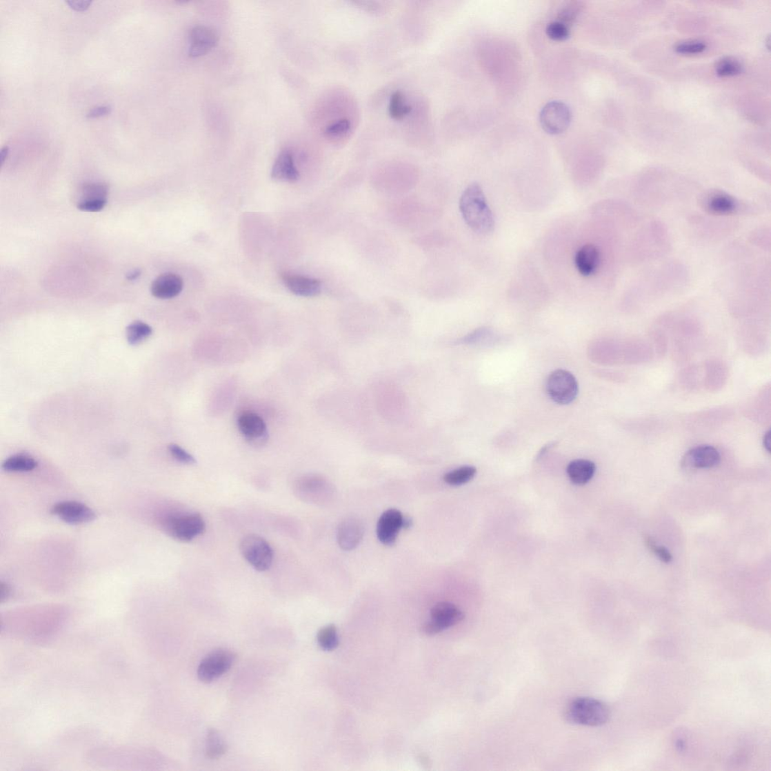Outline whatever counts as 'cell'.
I'll return each instance as SVG.
<instances>
[{
	"instance_id": "31",
	"label": "cell",
	"mask_w": 771,
	"mask_h": 771,
	"mask_svg": "<svg viewBox=\"0 0 771 771\" xmlns=\"http://www.w3.org/2000/svg\"><path fill=\"white\" fill-rule=\"evenodd\" d=\"M81 193L80 201L108 199L109 187L102 183H86L81 187Z\"/></svg>"
},
{
	"instance_id": "3",
	"label": "cell",
	"mask_w": 771,
	"mask_h": 771,
	"mask_svg": "<svg viewBox=\"0 0 771 771\" xmlns=\"http://www.w3.org/2000/svg\"><path fill=\"white\" fill-rule=\"evenodd\" d=\"M152 754V752L142 748L110 746L92 752L89 759L103 767L142 769V766L150 765L149 761Z\"/></svg>"
},
{
	"instance_id": "6",
	"label": "cell",
	"mask_w": 771,
	"mask_h": 771,
	"mask_svg": "<svg viewBox=\"0 0 771 771\" xmlns=\"http://www.w3.org/2000/svg\"><path fill=\"white\" fill-rule=\"evenodd\" d=\"M546 390L555 403L565 405L575 401L579 388L575 376L563 369H557L548 376Z\"/></svg>"
},
{
	"instance_id": "40",
	"label": "cell",
	"mask_w": 771,
	"mask_h": 771,
	"mask_svg": "<svg viewBox=\"0 0 771 771\" xmlns=\"http://www.w3.org/2000/svg\"><path fill=\"white\" fill-rule=\"evenodd\" d=\"M72 10L77 12H85L92 4L91 0H68L66 1Z\"/></svg>"
},
{
	"instance_id": "32",
	"label": "cell",
	"mask_w": 771,
	"mask_h": 771,
	"mask_svg": "<svg viewBox=\"0 0 771 771\" xmlns=\"http://www.w3.org/2000/svg\"><path fill=\"white\" fill-rule=\"evenodd\" d=\"M716 72L720 77H730L737 75L741 72L742 66L739 61L732 57L719 61L716 64Z\"/></svg>"
},
{
	"instance_id": "17",
	"label": "cell",
	"mask_w": 771,
	"mask_h": 771,
	"mask_svg": "<svg viewBox=\"0 0 771 771\" xmlns=\"http://www.w3.org/2000/svg\"><path fill=\"white\" fill-rule=\"evenodd\" d=\"M721 461L719 450L710 445H701L692 448L686 454L684 463L694 469H710Z\"/></svg>"
},
{
	"instance_id": "14",
	"label": "cell",
	"mask_w": 771,
	"mask_h": 771,
	"mask_svg": "<svg viewBox=\"0 0 771 771\" xmlns=\"http://www.w3.org/2000/svg\"><path fill=\"white\" fill-rule=\"evenodd\" d=\"M52 513L69 524H81L92 521L96 514L88 506L75 501L57 503L52 508Z\"/></svg>"
},
{
	"instance_id": "18",
	"label": "cell",
	"mask_w": 771,
	"mask_h": 771,
	"mask_svg": "<svg viewBox=\"0 0 771 771\" xmlns=\"http://www.w3.org/2000/svg\"><path fill=\"white\" fill-rule=\"evenodd\" d=\"M183 280L174 273L159 276L151 286V292L155 298L170 299L177 297L183 290Z\"/></svg>"
},
{
	"instance_id": "22",
	"label": "cell",
	"mask_w": 771,
	"mask_h": 771,
	"mask_svg": "<svg viewBox=\"0 0 771 771\" xmlns=\"http://www.w3.org/2000/svg\"><path fill=\"white\" fill-rule=\"evenodd\" d=\"M272 177L278 181L287 183L297 182L299 179V171L289 150L279 154L272 168Z\"/></svg>"
},
{
	"instance_id": "8",
	"label": "cell",
	"mask_w": 771,
	"mask_h": 771,
	"mask_svg": "<svg viewBox=\"0 0 771 771\" xmlns=\"http://www.w3.org/2000/svg\"><path fill=\"white\" fill-rule=\"evenodd\" d=\"M236 659L235 654L227 649L211 652L202 659L197 674L201 682L210 683L223 676L231 669Z\"/></svg>"
},
{
	"instance_id": "15",
	"label": "cell",
	"mask_w": 771,
	"mask_h": 771,
	"mask_svg": "<svg viewBox=\"0 0 771 771\" xmlns=\"http://www.w3.org/2000/svg\"><path fill=\"white\" fill-rule=\"evenodd\" d=\"M364 532L363 521L357 517H348L341 522L338 528V543L344 551L354 550L363 540Z\"/></svg>"
},
{
	"instance_id": "2",
	"label": "cell",
	"mask_w": 771,
	"mask_h": 771,
	"mask_svg": "<svg viewBox=\"0 0 771 771\" xmlns=\"http://www.w3.org/2000/svg\"><path fill=\"white\" fill-rule=\"evenodd\" d=\"M459 210L465 223L473 232L485 235L494 231V217L479 183H472L465 188L459 200Z\"/></svg>"
},
{
	"instance_id": "12",
	"label": "cell",
	"mask_w": 771,
	"mask_h": 771,
	"mask_svg": "<svg viewBox=\"0 0 771 771\" xmlns=\"http://www.w3.org/2000/svg\"><path fill=\"white\" fill-rule=\"evenodd\" d=\"M702 206L710 214L730 216L741 210V202L721 191H711L703 197Z\"/></svg>"
},
{
	"instance_id": "41",
	"label": "cell",
	"mask_w": 771,
	"mask_h": 771,
	"mask_svg": "<svg viewBox=\"0 0 771 771\" xmlns=\"http://www.w3.org/2000/svg\"><path fill=\"white\" fill-rule=\"evenodd\" d=\"M674 745L676 750L679 752H684L686 750V742L683 737H677Z\"/></svg>"
},
{
	"instance_id": "9",
	"label": "cell",
	"mask_w": 771,
	"mask_h": 771,
	"mask_svg": "<svg viewBox=\"0 0 771 771\" xmlns=\"http://www.w3.org/2000/svg\"><path fill=\"white\" fill-rule=\"evenodd\" d=\"M295 494L303 501L324 504L334 493L331 483L318 475H306L294 483Z\"/></svg>"
},
{
	"instance_id": "26",
	"label": "cell",
	"mask_w": 771,
	"mask_h": 771,
	"mask_svg": "<svg viewBox=\"0 0 771 771\" xmlns=\"http://www.w3.org/2000/svg\"><path fill=\"white\" fill-rule=\"evenodd\" d=\"M477 470L472 465H464L445 474L444 481L450 486H461L472 481Z\"/></svg>"
},
{
	"instance_id": "29",
	"label": "cell",
	"mask_w": 771,
	"mask_h": 771,
	"mask_svg": "<svg viewBox=\"0 0 771 771\" xmlns=\"http://www.w3.org/2000/svg\"><path fill=\"white\" fill-rule=\"evenodd\" d=\"M412 108L411 106L405 103V98L403 92L400 91L395 92L391 95L389 113L392 119L399 120L403 119L408 114L412 112Z\"/></svg>"
},
{
	"instance_id": "20",
	"label": "cell",
	"mask_w": 771,
	"mask_h": 771,
	"mask_svg": "<svg viewBox=\"0 0 771 771\" xmlns=\"http://www.w3.org/2000/svg\"><path fill=\"white\" fill-rule=\"evenodd\" d=\"M283 282L291 292L301 297H315L321 294L322 283L317 279L285 274Z\"/></svg>"
},
{
	"instance_id": "44",
	"label": "cell",
	"mask_w": 771,
	"mask_h": 771,
	"mask_svg": "<svg viewBox=\"0 0 771 771\" xmlns=\"http://www.w3.org/2000/svg\"><path fill=\"white\" fill-rule=\"evenodd\" d=\"M9 153H10L9 146H4L3 148V149L1 150V152H0V162H1V166L3 165L5 161L6 160V159L8 157V155H9Z\"/></svg>"
},
{
	"instance_id": "1",
	"label": "cell",
	"mask_w": 771,
	"mask_h": 771,
	"mask_svg": "<svg viewBox=\"0 0 771 771\" xmlns=\"http://www.w3.org/2000/svg\"><path fill=\"white\" fill-rule=\"evenodd\" d=\"M63 620L60 615H30L19 619L2 620V633L29 642H45L61 630Z\"/></svg>"
},
{
	"instance_id": "36",
	"label": "cell",
	"mask_w": 771,
	"mask_h": 771,
	"mask_svg": "<svg viewBox=\"0 0 771 771\" xmlns=\"http://www.w3.org/2000/svg\"><path fill=\"white\" fill-rule=\"evenodd\" d=\"M645 544L661 561L666 563L672 561V557L668 549L663 546H659L651 537L645 538Z\"/></svg>"
},
{
	"instance_id": "45",
	"label": "cell",
	"mask_w": 771,
	"mask_h": 771,
	"mask_svg": "<svg viewBox=\"0 0 771 771\" xmlns=\"http://www.w3.org/2000/svg\"><path fill=\"white\" fill-rule=\"evenodd\" d=\"M763 445H764V447H765V450L768 451V452L770 453V431H768L765 434L764 439H763Z\"/></svg>"
},
{
	"instance_id": "25",
	"label": "cell",
	"mask_w": 771,
	"mask_h": 771,
	"mask_svg": "<svg viewBox=\"0 0 771 771\" xmlns=\"http://www.w3.org/2000/svg\"><path fill=\"white\" fill-rule=\"evenodd\" d=\"M37 462L26 455H14L6 459L3 469L9 472H28L37 468Z\"/></svg>"
},
{
	"instance_id": "28",
	"label": "cell",
	"mask_w": 771,
	"mask_h": 771,
	"mask_svg": "<svg viewBox=\"0 0 771 771\" xmlns=\"http://www.w3.org/2000/svg\"><path fill=\"white\" fill-rule=\"evenodd\" d=\"M583 9L582 3L579 1H570L564 3L557 12V20L570 26L578 19L579 15Z\"/></svg>"
},
{
	"instance_id": "10",
	"label": "cell",
	"mask_w": 771,
	"mask_h": 771,
	"mask_svg": "<svg viewBox=\"0 0 771 771\" xmlns=\"http://www.w3.org/2000/svg\"><path fill=\"white\" fill-rule=\"evenodd\" d=\"M572 118L569 106L559 101L547 103L539 114L541 126L553 135L564 132L570 127Z\"/></svg>"
},
{
	"instance_id": "24",
	"label": "cell",
	"mask_w": 771,
	"mask_h": 771,
	"mask_svg": "<svg viewBox=\"0 0 771 771\" xmlns=\"http://www.w3.org/2000/svg\"><path fill=\"white\" fill-rule=\"evenodd\" d=\"M228 749L224 737L216 729H209L205 743V754L212 760L220 759L224 756Z\"/></svg>"
},
{
	"instance_id": "34",
	"label": "cell",
	"mask_w": 771,
	"mask_h": 771,
	"mask_svg": "<svg viewBox=\"0 0 771 771\" xmlns=\"http://www.w3.org/2000/svg\"><path fill=\"white\" fill-rule=\"evenodd\" d=\"M708 45L701 40H688L675 46V51L682 54H698L706 50Z\"/></svg>"
},
{
	"instance_id": "5",
	"label": "cell",
	"mask_w": 771,
	"mask_h": 771,
	"mask_svg": "<svg viewBox=\"0 0 771 771\" xmlns=\"http://www.w3.org/2000/svg\"><path fill=\"white\" fill-rule=\"evenodd\" d=\"M165 525L168 534L182 543L191 542L202 535L206 528L203 517L195 512L172 515Z\"/></svg>"
},
{
	"instance_id": "33",
	"label": "cell",
	"mask_w": 771,
	"mask_h": 771,
	"mask_svg": "<svg viewBox=\"0 0 771 771\" xmlns=\"http://www.w3.org/2000/svg\"><path fill=\"white\" fill-rule=\"evenodd\" d=\"M546 34L549 39L557 42L567 40L570 36V28L559 21L549 23L546 27Z\"/></svg>"
},
{
	"instance_id": "39",
	"label": "cell",
	"mask_w": 771,
	"mask_h": 771,
	"mask_svg": "<svg viewBox=\"0 0 771 771\" xmlns=\"http://www.w3.org/2000/svg\"><path fill=\"white\" fill-rule=\"evenodd\" d=\"M111 106H99L90 110L86 117L88 119H96L108 116L112 112Z\"/></svg>"
},
{
	"instance_id": "23",
	"label": "cell",
	"mask_w": 771,
	"mask_h": 771,
	"mask_svg": "<svg viewBox=\"0 0 771 771\" xmlns=\"http://www.w3.org/2000/svg\"><path fill=\"white\" fill-rule=\"evenodd\" d=\"M596 465L588 459H579L568 466L567 472L571 481L577 485H584L594 477Z\"/></svg>"
},
{
	"instance_id": "38",
	"label": "cell",
	"mask_w": 771,
	"mask_h": 771,
	"mask_svg": "<svg viewBox=\"0 0 771 771\" xmlns=\"http://www.w3.org/2000/svg\"><path fill=\"white\" fill-rule=\"evenodd\" d=\"M350 128V123L348 119H341L328 127L325 133L329 136H334L347 132Z\"/></svg>"
},
{
	"instance_id": "11",
	"label": "cell",
	"mask_w": 771,
	"mask_h": 771,
	"mask_svg": "<svg viewBox=\"0 0 771 771\" xmlns=\"http://www.w3.org/2000/svg\"><path fill=\"white\" fill-rule=\"evenodd\" d=\"M412 521L395 508L384 512L377 525V535L385 545L395 544L399 531L411 526Z\"/></svg>"
},
{
	"instance_id": "37",
	"label": "cell",
	"mask_w": 771,
	"mask_h": 771,
	"mask_svg": "<svg viewBox=\"0 0 771 771\" xmlns=\"http://www.w3.org/2000/svg\"><path fill=\"white\" fill-rule=\"evenodd\" d=\"M108 201V199L79 201L77 204V208L84 212H100L106 207Z\"/></svg>"
},
{
	"instance_id": "16",
	"label": "cell",
	"mask_w": 771,
	"mask_h": 771,
	"mask_svg": "<svg viewBox=\"0 0 771 771\" xmlns=\"http://www.w3.org/2000/svg\"><path fill=\"white\" fill-rule=\"evenodd\" d=\"M219 37L214 29L208 26H196L190 32V46L188 54L199 57L208 54L218 43Z\"/></svg>"
},
{
	"instance_id": "42",
	"label": "cell",
	"mask_w": 771,
	"mask_h": 771,
	"mask_svg": "<svg viewBox=\"0 0 771 771\" xmlns=\"http://www.w3.org/2000/svg\"><path fill=\"white\" fill-rule=\"evenodd\" d=\"M0 588H1V590H0V593H1V601H3L9 597L10 594V588L7 584L3 583V582H2Z\"/></svg>"
},
{
	"instance_id": "13",
	"label": "cell",
	"mask_w": 771,
	"mask_h": 771,
	"mask_svg": "<svg viewBox=\"0 0 771 771\" xmlns=\"http://www.w3.org/2000/svg\"><path fill=\"white\" fill-rule=\"evenodd\" d=\"M237 425L243 437L253 446H262L268 439L267 425L262 418L257 414L245 413L242 414Z\"/></svg>"
},
{
	"instance_id": "43",
	"label": "cell",
	"mask_w": 771,
	"mask_h": 771,
	"mask_svg": "<svg viewBox=\"0 0 771 771\" xmlns=\"http://www.w3.org/2000/svg\"><path fill=\"white\" fill-rule=\"evenodd\" d=\"M141 276V270H139V269H137V270H132V272H130V273H128V275H127V279L129 281H134L137 280V279Z\"/></svg>"
},
{
	"instance_id": "4",
	"label": "cell",
	"mask_w": 771,
	"mask_h": 771,
	"mask_svg": "<svg viewBox=\"0 0 771 771\" xmlns=\"http://www.w3.org/2000/svg\"><path fill=\"white\" fill-rule=\"evenodd\" d=\"M564 716L571 724L598 727L609 721L610 710L603 701L585 697L571 701L565 710Z\"/></svg>"
},
{
	"instance_id": "27",
	"label": "cell",
	"mask_w": 771,
	"mask_h": 771,
	"mask_svg": "<svg viewBox=\"0 0 771 771\" xmlns=\"http://www.w3.org/2000/svg\"><path fill=\"white\" fill-rule=\"evenodd\" d=\"M126 334L128 343L131 346H137L150 337L152 329L145 323L137 321L128 326Z\"/></svg>"
},
{
	"instance_id": "35",
	"label": "cell",
	"mask_w": 771,
	"mask_h": 771,
	"mask_svg": "<svg viewBox=\"0 0 771 771\" xmlns=\"http://www.w3.org/2000/svg\"><path fill=\"white\" fill-rule=\"evenodd\" d=\"M168 450L171 456L173 457L176 459V461L180 463L185 465H193L196 463V459L192 454L188 453L186 450L177 445H170L168 447Z\"/></svg>"
},
{
	"instance_id": "21",
	"label": "cell",
	"mask_w": 771,
	"mask_h": 771,
	"mask_svg": "<svg viewBox=\"0 0 771 771\" xmlns=\"http://www.w3.org/2000/svg\"><path fill=\"white\" fill-rule=\"evenodd\" d=\"M601 252L594 244H585L577 252L576 266L581 275L589 277L594 274L601 265Z\"/></svg>"
},
{
	"instance_id": "7",
	"label": "cell",
	"mask_w": 771,
	"mask_h": 771,
	"mask_svg": "<svg viewBox=\"0 0 771 771\" xmlns=\"http://www.w3.org/2000/svg\"><path fill=\"white\" fill-rule=\"evenodd\" d=\"M240 551L243 559L256 570L265 572L272 567L273 549L264 538L256 534L246 536L241 540Z\"/></svg>"
},
{
	"instance_id": "30",
	"label": "cell",
	"mask_w": 771,
	"mask_h": 771,
	"mask_svg": "<svg viewBox=\"0 0 771 771\" xmlns=\"http://www.w3.org/2000/svg\"><path fill=\"white\" fill-rule=\"evenodd\" d=\"M317 642L325 651H332L339 645L337 629L334 625L323 628L317 634Z\"/></svg>"
},
{
	"instance_id": "19",
	"label": "cell",
	"mask_w": 771,
	"mask_h": 771,
	"mask_svg": "<svg viewBox=\"0 0 771 771\" xmlns=\"http://www.w3.org/2000/svg\"><path fill=\"white\" fill-rule=\"evenodd\" d=\"M465 614L461 610L451 603L441 602L434 605L431 610V618L441 631L453 627L461 622Z\"/></svg>"
}]
</instances>
